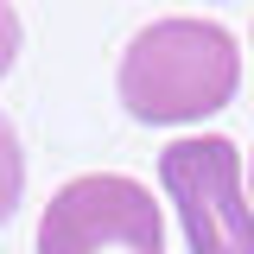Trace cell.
<instances>
[{
	"label": "cell",
	"instance_id": "1",
	"mask_svg": "<svg viewBox=\"0 0 254 254\" xmlns=\"http://www.w3.org/2000/svg\"><path fill=\"white\" fill-rule=\"evenodd\" d=\"M121 108L146 127H185L235 102L242 51L216 19H153L121 51Z\"/></svg>",
	"mask_w": 254,
	"mask_h": 254
},
{
	"label": "cell",
	"instance_id": "2",
	"mask_svg": "<svg viewBox=\"0 0 254 254\" xmlns=\"http://www.w3.org/2000/svg\"><path fill=\"white\" fill-rule=\"evenodd\" d=\"M159 185L178 203L190 254H254V203L242 197V159L222 133H190L159 153Z\"/></svg>",
	"mask_w": 254,
	"mask_h": 254
},
{
	"label": "cell",
	"instance_id": "3",
	"mask_svg": "<svg viewBox=\"0 0 254 254\" xmlns=\"http://www.w3.org/2000/svg\"><path fill=\"white\" fill-rule=\"evenodd\" d=\"M159 203L121 172L70 178L38 216V254H159Z\"/></svg>",
	"mask_w": 254,
	"mask_h": 254
},
{
	"label": "cell",
	"instance_id": "4",
	"mask_svg": "<svg viewBox=\"0 0 254 254\" xmlns=\"http://www.w3.org/2000/svg\"><path fill=\"white\" fill-rule=\"evenodd\" d=\"M19 197H26V153H19V133H13V121L0 115V229L13 222Z\"/></svg>",
	"mask_w": 254,
	"mask_h": 254
},
{
	"label": "cell",
	"instance_id": "5",
	"mask_svg": "<svg viewBox=\"0 0 254 254\" xmlns=\"http://www.w3.org/2000/svg\"><path fill=\"white\" fill-rule=\"evenodd\" d=\"M13 58H19V13L0 0V76L13 70Z\"/></svg>",
	"mask_w": 254,
	"mask_h": 254
},
{
	"label": "cell",
	"instance_id": "6",
	"mask_svg": "<svg viewBox=\"0 0 254 254\" xmlns=\"http://www.w3.org/2000/svg\"><path fill=\"white\" fill-rule=\"evenodd\" d=\"M248 185H254V165H248Z\"/></svg>",
	"mask_w": 254,
	"mask_h": 254
}]
</instances>
